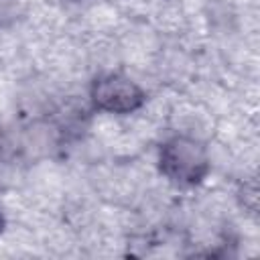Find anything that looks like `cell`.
<instances>
[{"label":"cell","instance_id":"obj_1","mask_svg":"<svg viewBox=\"0 0 260 260\" xmlns=\"http://www.w3.org/2000/svg\"><path fill=\"white\" fill-rule=\"evenodd\" d=\"M158 173L179 189L199 187L211 173V156L199 138L173 134L165 138L156 152Z\"/></svg>","mask_w":260,"mask_h":260},{"label":"cell","instance_id":"obj_2","mask_svg":"<svg viewBox=\"0 0 260 260\" xmlns=\"http://www.w3.org/2000/svg\"><path fill=\"white\" fill-rule=\"evenodd\" d=\"M87 95L95 112L112 116H130L142 110L148 100L144 87L138 81L118 71L95 75L89 83Z\"/></svg>","mask_w":260,"mask_h":260},{"label":"cell","instance_id":"obj_3","mask_svg":"<svg viewBox=\"0 0 260 260\" xmlns=\"http://www.w3.org/2000/svg\"><path fill=\"white\" fill-rule=\"evenodd\" d=\"M26 14V0H0V30L16 26Z\"/></svg>","mask_w":260,"mask_h":260},{"label":"cell","instance_id":"obj_4","mask_svg":"<svg viewBox=\"0 0 260 260\" xmlns=\"http://www.w3.org/2000/svg\"><path fill=\"white\" fill-rule=\"evenodd\" d=\"M4 230H6V219H4V213H2V209H0V236L4 234Z\"/></svg>","mask_w":260,"mask_h":260},{"label":"cell","instance_id":"obj_5","mask_svg":"<svg viewBox=\"0 0 260 260\" xmlns=\"http://www.w3.org/2000/svg\"><path fill=\"white\" fill-rule=\"evenodd\" d=\"M69 2H81V0H69Z\"/></svg>","mask_w":260,"mask_h":260}]
</instances>
